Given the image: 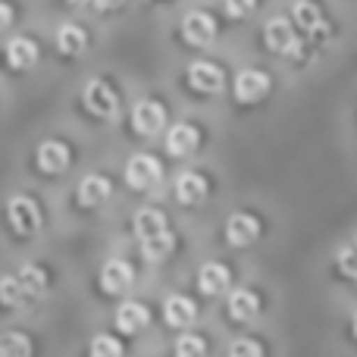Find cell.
Wrapping results in <instances>:
<instances>
[{
  "label": "cell",
  "mask_w": 357,
  "mask_h": 357,
  "mask_svg": "<svg viewBox=\"0 0 357 357\" xmlns=\"http://www.w3.org/2000/svg\"><path fill=\"white\" fill-rule=\"evenodd\" d=\"M229 354H232V357H245V354L257 357L260 354V345H257V342H251V339H241V342H235V345L229 348Z\"/></svg>",
  "instance_id": "obj_31"
},
{
  "label": "cell",
  "mask_w": 357,
  "mask_h": 357,
  "mask_svg": "<svg viewBox=\"0 0 357 357\" xmlns=\"http://www.w3.org/2000/svg\"><path fill=\"white\" fill-rule=\"evenodd\" d=\"M19 279H22V285H25V295L29 298H41L44 295V289H47V276H44V270H38V266H22V270L16 273Z\"/></svg>",
  "instance_id": "obj_24"
},
{
  "label": "cell",
  "mask_w": 357,
  "mask_h": 357,
  "mask_svg": "<svg viewBox=\"0 0 357 357\" xmlns=\"http://www.w3.org/2000/svg\"><path fill=\"white\" fill-rule=\"evenodd\" d=\"M266 91H270V75L260 73V69H241L238 79H235V98L241 104H254Z\"/></svg>",
  "instance_id": "obj_6"
},
{
  "label": "cell",
  "mask_w": 357,
  "mask_h": 357,
  "mask_svg": "<svg viewBox=\"0 0 357 357\" xmlns=\"http://www.w3.org/2000/svg\"><path fill=\"white\" fill-rule=\"evenodd\" d=\"M254 3H257V0H226V13H229L232 19L251 16V13H254Z\"/></svg>",
  "instance_id": "obj_30"
},
{
  "label": "cell",
  "mask_w": 357,
  "mask_h": 357,
  "mask_svg": "<svg viewBox=\"0 0 357 357\" xmlns=\"http://www.w3.org/2000/svg\"><path fill=\"white\" fill-rule=\"evenodd\" d=\"M6 60L13 69H31L38 63V44L31 38H13L6 44Z\"/></svg>",
  "instance_id": "obj_15"
},
{
  "label": "cell",
  "mask_w": 357,
  "mask_h": 357,
  "mask_svg": "<svg viewBox=\"0 0 357 357\" xmlns=\"http://www.w3.org/2000/svg\"><path fill=\"white\" fill-rule=\"evenodd\" d=\"M85 44H88V38H85L82 25H73V22L60 25V31H56V47H60L63 54H82Z\"/></svg>",
  "instance_id": "obj_21"
},
{
  "label": "cell",
  "mask_w": 357,
  "mask_h": 357,
  "mask_svg": "<svg viewBox=\"0 0 357 357\" xmlns=\"http://www.w3.org/2000/svg\"><path fill=\"white\" fill-rule=\"evenodd\" d=\"M38 167L50 176L63 173V169L69 167V148L63 142H44L41 148H38Z\"/></svg>",
  "instance_id": "obj_12"
},
{
  "label": "cell",
  "mask_w": 357,
  "mask_h": 357,
  "mask_svg": "<svg viewBox=\"0 0 357 357\" xmlns=\"http://www.w3.org/2000/svg\"><path fill=\"white\" fill-rule=\"evenodd\" d=\"M110 197V178L107 176H85L79 185V201L85 207H94V204L107 201Z\"/></svg>",
  "instance_id": "obj_18"
},
{
  "label": "cell",
  "mask_w": 357,
  "mask_h": 357,
  "mask_svg": "<svg viewBox=\"0 0 357 357\" xmlns=\"http://www.w3.org/2000/svg\"><path fill=\"white\" fill-rule=\"evenodd\" d=\"M257 235H260V226H257V220H254L251 213H232V216H229V222H226L229 245L245 248V245H251Z\"/></svg>",
  "instance_id": "obj_8"
},
{
  "label": "cell",
  "mask_w": 357,
  "mask_h": 357,
  "mask_svg": "<svg viewBox=\"0 0 357 357\" xmlns=\"http://www.w3.org/2000/svg\"><path fill=\"white\" fill-rule=\"evenodd\" d=\"M207 195V182L201 173H182L176 178V197L178 204H201Z\"/></svg>",
  "instance_id": "obj_17"
},
{
  "label": "cell",
  "mask_w": 357,
  "mask_h": 357,
  "mask_svg": "<svg viewBox=\"0 0 357 357\" xmlns=\"http://www.w3.org/2000/svg\"><path fill=\"white\" fill-rule=\"evenodd\" d=\"M148 310H144V304H138V301H126L123 307L116 310V326H119V333H126V335H132V333H142L144 326H148Z\"/></svg>",
  "instance_id": "obj_14"
},
{
  "label": "cell",
  "mask_w": 357,
  "mask_h": 357,
  "mask_svg": "<svg viewBox=\"0 0 357 357\" xmlns=\"http://www.w3.org/2000/svg\"><path fill=\"white\" fill-rule=\"evenodd\" d=\"M197 285L204 295H222L229 289V270L222 264H204L197 273Z\"/></svg>",
  "instance_id": "obj_16"
},
{
  "label": "cell",
  "mask_w": 357,
  "mask_h": 357,
  "mask_svg": "<svg viewBox=\"0 0 357 357\" xmlns=\"http://www.w3.org/2000/svg\"><path fill=\"white\" fill-rule=\"evenodd\" d=\"M163 317H167V323L173 329H185V326H191V323L197 320V307H195V301H191V298L169 295L167 304H163Z\"/></svg>",
  "instance_id": "obj_9"
},
{
  "label": "cell",
  "mask_w": 357,
  "mask_h": 357,
  "mask_svg": "<svg viewBox=\"0 0 357 357\" xmlns=\"http://www.w3.org/2000/svg\"><path fill=\"white\" fill-rule=\"evenodd\" d=\"M197 142H201V135H197L195 126L176 123L173 129H169V135H167V151L173 157H188V154H195Z\"/></svg>",
  "instance_id": "obj_10"
},
{
  "label": "cell",
  "mask_w": 357,
  "mask_h": 357,
  "mask_svg": "<svg viewBox=\"0 0 357 357\" xmlns=\"http://www.w3.org/2000/svg\"><path fill=\"white\" fill-rule=\"evenodd\" d=\"M132 279H135V273H132V266L126 264V260H110V264L104 266V273H100L104 291H110V295H119V291H126L132 285Z\"/></svg>",
  "instance_id": "obj_13"
},
{
  "label": "cell",
  "mask_w": 357,
  "mask_h": 357,
  "mask_svg": "<svg viewBox=\"0 0 357 357\" xmlns=\"http://www.w3.org/2000/svg\"><path fill=\"white\" fill-rule=\"evenodd\" d=\"M6 220H10L16 235H35L41 229V210H38V204L31 197L16 195L6 204Z\"/></svg>",
  "instance_id": "obj_1"
},
{
  "label": "cell",
  "mask_w": 357,
  "mask_h": 357,
  "mask_svg": "<svg viewBox=\"0 0 357 357\" xmlns=\"http://www.w3.org/2000/svg\"><path fill=\"white\" fill-rule=\"evenodd\" d=\"M85 107L100 119H113L119 113V100L113 94V88L100 79H91L85 85Z\"/></svg>",
  "instance_id": "obj_2"
},
{
  "label": "cell",
  "mask_w": 357,
  "mask_h": 357,
  "mask_svg": "<svg viewBox=\"0 0 357 357\" xmlns=\"http://www.w3.org/2000/svg\"><path fill=\"white\" fill-rule=\"evenodd\" d=\"M173 235L169 232H157V235H148V238H142V254L144 260H163L169 251H173Z\"/></svg>",
  "instance_id": "obj_23"
},
{
  "label": "cell",
  "mask_w": 357,
  "mask_h": 357,
  "mask_svg": "<svg viewBox=\"0 0 357 357\" xmlns=\"http://www.w3.org/2000/svg\"><path fill=\"white\" fill-rule=\"evenodd\" d=\"M339 266H342V273H345V276H351L357 282V245L345 248V251L339 254Z\"/></svg>",
  "instance_id": "obj_29"
},
{
  "label": "cell",
  "mask_w": 357,
  "mask_h": 357,
  "mask_svg": "<svg viewBox=\"0 0 357 357\" xmlns=\"http://www.w3.org/2000/svg\"><path fill=\"white\" fill-rule=\"evenodd\" d=\"M123 351V345H119L116 339H107V335H100V339L91 342V354L94 357H116Z\"/></svg>",
  "instance_id": "obj_27"
},
{
  "label": "cell",
  "mask_w": 357,
  "mask_h": 357,
  "mask_svg": "<svg viewBox=\"0 0 357 357\" xmlns=\"http://www.w3.org/2000/svg\"><path fill=\"white\" fill-rule=\"evenodd\" d=\"M10 22H13V10L3 3V0H0V31H3Z\"/></svg>",
  "instance_id": "obj_32"
},
{
  "label": "cell",
  "mask_w": 357,
  "mask_h": 357,
  "mask_svg": "<svg viewBox=\"0 0 357 357\" xmlns=\"http://www.w3.org/2000/svg\"><path fill=\"white\" fill-rule=\"evenodd\" d=\"M94 10H116V6H123L126 0H91Z\"/></svg>",
  "instance_id": "obj_33"
},
{
  "label": "cell",
  "mask_w": 357,
  "mask_h": 357,
  "mask_svg": "<svg viewBox=\"0 0 357 357\" xmlns=\"http://www.w3.org/2000/svg\"><path fill=\"white\" fill-rule=\"evenodd\" d=\"M291 13H295V22L301 25V31H310V35H323V31H326L320 10H317V3H310V0H298V3L291 6Z\"/></svg>",
  "instance_id": "obj_20"
},
{
  "label": "cell",
  "mask_w": 357,
  "mask_h": 357,
  "mask_svg": "<svg viewBox=\"0 0 357 357\" xmlns=\"http://www.w3.org/2000/svg\"><path fill=\"white\" fill-rule=\"evenodd\" d=\"M160 163L154 160L151 154H135L129 160V167H126V182L132 185V188H151V185L160 178Z\"/></svg>",
  "instance_id": "obj_7"
},
{
  "label": "cell",
  "mask_w": 357,
  "mask_h": 357,
  "mask_svg": "<svg viewBox=\"0 0 357 357\" xmlns=\"http://www.w3.org/2000/svg\"><path fill=\"white\" fill-rule=\"evenodd\" d=\"M229 314L241 323L254 320V317H257V295H254L251 289H235L232 295H229Z\"/></svg>",
  "instance_id": "obj_19"
},
{
  "label": "cell",
  "mask_w": 357,
  "mask_h": 357,
  "mask_svg": "<svg viewBox=\"0 0 357 357\" xmlns=\"http://www.w3.org/2000/svg\"><path fill=\"white\" fill-rule=\"evenodd\" d=\"M264 38H266V47L273 50V54H285V56H298V35L295 29H291L289 19H270L264 29Z\"/></svg>",
  "instance_id": "obj_3"
},
{
  "label": "cell",
  "mask_w": 357,
  "mask_h": 357,
  "mask_svg": "<svg viewBox=\"0 0 357 357\" xmlns=\"http://www.w3.org/2000/svg\"><path fill=\"white\" fill-rule=\"evenodd\" d=\"M354 335H357V314H354Z\"/></svg>",
  "instance_id": "obj_35"
},
{
  "label": "cell",
  "mask_w": 357,
  "mask_h": 357,
  "mask_svg": "<svg viewBox=\"0 0 357 357\" xmlns=\"http://www.w3.org/2000/svg\"><path fill=\"white\" fill-rule=\"evenodd\" d=\"M73 6H85V3H91V0H69Z\"/></svg>",
  "instance_id": "obj_34"
},
{
  "label": "cell",
  "mask_w": 357,
  "mask_h": 357,
  "mask_svg": "<svg viewBox=\"0 0 357 357\" xmlns=\"http://www.w3.org/2000/svg\"><path fill=\"white\" fill-rule=\"evenodd\" d=\"M135 232L138 238H148V235H157V232H167V216L154 207H144L135 213Z\"/></svg>",
  "instance_id": "obj_22"
},
{
  "label": "cell",
  "mask_w": 357,
  "mask_h": 357,
  "mask_svg": "<svg viewBox=\"0 0 357 357\" xmlns=\"http://www.w3.org/2000/svg\"><path fill=\"white\" fill-rule=\"evenodd\" d=\"M204 342L197 339V335H182V339L176 342V354L178 357H191V354H204Z\"/></svg>",
  "instance_id": "obj_28"
},
{
  "label": "cell",
  "mask_w": 357,
  "mask_h": 357,
  "mask_svg": "<svg viewBox=\"0 0 357 357\" xmlns=\"http://www.w3.org/2000/svg\"><path fill=\"white\" fill-rule=\"evenodd\" d=\"M132 126H135L138 135H157L167 126V113L157 100H138L135 110H132Z\"/></svg>",
  "instance_id": "obj_5"
},
{
  "label": "cell",
  "mask_w": 357,
  "mask_h": 357,
  "mask_svg": "<svg viewBox=\"0 0 357 357\" xmlns=\"http://www.w3.org/2000/svg\"><path fill=\"white\" fill-rule=\"evenodd\" d=\"M188 82H191L195 91L216 94L222 88V73L213 66V63H191L188 66Z\"/></svg>",
  "instance_id": "obj_11"
},
{
  "label": "cell",
  "mask_w": 357,
  "mask_h": 357,
  "mask_svg": "<svg viewBox=\"0 0 357 357\" xmlns=\"http://www.w3.org/2000/svg\"><path fill=\"white\" fill-rule=\"evenodd\" d=\"M31 351V342L19 333H6L0 339V357H25Z\"/></svg>",
  "instance_id": "obj_26"
},
{
  "label": "cell",
  "mask_w": 357,
  "mask_h": 357,
  "mask_svg": "<svg viewBox=\"0 0 357 357\" xmlns=\"http://www.w3.org/2000/svg\"><path fill=\"white\" fill-rule=\"evenodd\" d=\"M182 35L188 44L195 47H207V44L216 41V22L210 13H188L182 19Z\"/></svg>",
  "instance_id": "obj_4"
},
{
  "label": "cell",
  "mask_w": 357,
  "mask_h": 357,
  "mask_svg": "<svg viewBox=\"0 0 357 357\" xmlns=\"http://www.w3.org/2000/svg\"><path fill=\"white\" fill-rule=\"evenodd\" d=\"M25 285L19 276H3L0 279V301L6 304V307H19V304L25 301Z\"/></svg>",
  "instance_id": "obj_25"
}]
</instances>
